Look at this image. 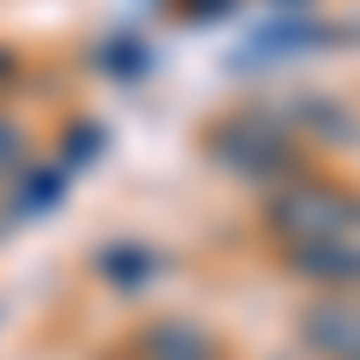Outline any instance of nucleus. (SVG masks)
Masks as SVG:
<instances>
[{
  "instance_id": "nucleus-7",
  "label": "nucleus",
  "mask_w": 360,
  "mask_h": 360,
  "mask_svg": "<svg viewBox=\"0 0 360 360\" xmlns=\"http://www.w3.org/2000/svg\"><path fill=\"white\" fill-rule=\"evenodd\" d=\"M22 166H29V144H22V130L8 123V115H0V195L22 180Z\"/></svg>"
},
{
  "instance_id": "nucleus-2",
  "label": "nucleus",
  "mask_w": 360,
  "mask_h": 360,
  "mask_svg": "<svg viewBox=\"0 0 360 360\" xmlns=\"http://www.w3.org/2000/svg\"><path fill=\"white\" fill-rule=\"evenodd\" d=\"M209 159L231 166V173H288L295 166V137L281 115H231V123L209 137Z\"/></svg>"
},
{
  "instance_id": "nucleus-1",
  "label": "nucleus",
  "mask_w": 360,
  "mask_h": 360,
  "mask_svg": "<svg viewBox=\"0 0 360 360\" xmlns=\"http://www.w3.org/2000/svg\"><path fill=\"white\" fill-rule=\"evenodd\" d=\"M266 224H274L288 245H317V238H346L360 224V202L346 188H332V180L303 173V180H288V188L266 202Z\"/></svg>"
},
{
  "instance_id": "nucleus-6",
  "label": "nucleus",
  "mask_w": 360,
  "mask_h": 360,
  "mask_svg": "<svg viewBox=\"0 0 360 360\" xmlns=\"http://www.w3.org/2000/svg\"><path fill=\"white\" fill-rule=\"evenodd\" d=\"M152 252H144V245H115V252H101V274L115 281V288H144V274H152Z\"/></svg>"
},
{
  "instance_id": "nucleus-9",
  "label": "nucleus",
  "mask_w": 360,
  "mask_h": 360,
  "mask_svg": "<svg viewBox=\"0 0 360 360\" xmlns=\"http://www.w3.org/2000/svg\"><path fill=\"white\" fill-rule=\"evenodd\" d=\"M238 8V0H180V15H188V22H217V15H231Z\"/></svg>"
},
{
  "instance_id": "nucleus-5",
  "label": "nucleus",
  "mask_w": 360,
  "mask_h": 360,
  "mask_svg": "<svg viewBox=\"0 0 360 360\" xmlns=\"http://www.w3.org/2000/svg\"><path fill=\"white\" fill-rule=\"evenodd\" d=\"M137 360H224L202 324H152L137 332Z\"/></svg>"
},
{
  "instance_id": "nucleus-3",
  "label": "nucleus",
  "mask_w": 360,
  "mask_h": 360,
  "mask_svg": "<svg viewBox=\"0 0 360 360\" xmlns=\"http://www.w3.org/2000/svg\"><path fill=\"white\" fill-rule=\"evenodd\" d=\"M303 339L332 360H360V303L353 295H317L303 310Z\"/></svg>"
},
{
  "instance_id": "nucleus-8",
  "label": "nucleus",
  "mask_w": 360,
  "mask_h": 360,
  "mask_svg": "<svg viewBox=\"0 0 360 360\" xmlns=\"http://www.w3.org/2000/svg\"><path fill=\"white\" fill-rule=\"evenodd\" d=\"M101 51H108V58H101L108 72H144V44H137V37H130V44L115 37V44H101Z\"/></svg>"
},
{
  "instance_id": "nucleus-4",
  "label": "nucleus",
  "mask_w": 360,
  "mask_h": 360,
  "mask_svg": "<svg viewBox=\"0 0 360 360\" xmlns=\"http://www.w3.org/2000/svg\"><path fill=\"white\" fill-rule=\"evenodd\" d=\"M288 266L303 281H360V245L353 238H317V245H288Z\"/></svg>"
}]
</instances>
